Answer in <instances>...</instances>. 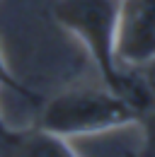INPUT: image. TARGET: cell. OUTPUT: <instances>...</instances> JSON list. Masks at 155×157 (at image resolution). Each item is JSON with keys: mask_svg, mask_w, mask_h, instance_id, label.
I'll return each mask as SVG.
<instances>
[{"mask_svg": "<svg viewBox=\"0 0 155 157\" xmlns=\"http://www.w3.org/2000/svg\"><path fill=\"white\" fill-rule=\"evenodd\" d=\"M54 20L61 29L80 41L95 63L102 85L121 99H129L136 82V70L116 58V17L119 0H56Z\"/></svg>", "mask_w": 155, "mask_h": 157, "instance_id": "obj_1", "label": "cell"}, {"mask_svg": "<svg viewBox=\"0 0 155 157\" xmlns=\"http://www.w3.org/2000/svg\"><path fill=\"white\" fill-rule=\"evenodd\" d=\"M39 109V126L68 140L141 123L138 111L107 85L63 90L51 99H44Z\"/></svg>", "mask_w": 155, "mask_h": 157, "instance_id": "obj_2", "label": "cell"}, {"mask_svg": "<svg viewBox=\"0 0 155 157\" xmlns=\"http://www.w3.org/2000/svg\"><path fill=\"white\" fill-rule=\"evenodd\" d=\"M155 56V0H119L116 58L138 68Z\"/></svg>", "mask_w": 155, "mask_h": 157, "instance_id": "obj_3", "label": "cell"}, {"mask_svg": "<svg viewBox=\"0 0 155 157\" xmlns=\"http://www.w3.org/2000/svg\"><path fill=\"white\" fill-rule=\"evenodd\" d=\"M0 155L10 157H75L70 140L58 133H51L41 126L34 128H15L12 138L0 145Z\"/></svg>", "mask_w": 155, "mask_h": 157, "instance_id": "obj_4", "label": "cell"}, {"mask_svg": "<svg viewBox=\"0 0 155 157\" xmlns=\"http://www.w3.org/2000/svg\"><path fill=\"white\" fill-rule=\"evenodd\" d=\"M0 87H2V90H10L12 94H17L19 99H24V101L32 104V106H41V104H44V97L39 94L37 90H32L29 85H24V82L10 70L7 60L2 56V48H0Z\"/></svg>", "mask_w": 155, "mask_h": 157, "instance_id": "obj_5", "label": "cell"}, {"mask_svg": "<svg viewBox=\"0 0 155 157\" xmlns=\"http://www.w3.org/2000/svg\"><path fill=\"white\" fill-rule=\"evenodd\" d=\"M143 131H145V155H155V106L141 116V123Z\"/></svg>", "mask_w": 155, "mask_h": 157, "instance_id": "obj_6", "label": "cell"}, {"mask_svg": "<svg viewBox=\"0 0 155 157\" xmlns=\"http://www.w3.org/2000/svg\"><path fill=\"white\" fill-rule=\"evenodd\" d=\"M138 70H141V75H143V80H145L148 90L153 92V97H155V56L150 60H145L143 65H138Z\"/></svg>", "mask_w": 155, "mask_h": 157, "instance_id": "obj_7", "label": "cell"}, {"mask_svg": "<svg viewBox=\"0 0 155 157\" xmlns=\"http://www.w3.org/2000/svg\"><path fill=\"white\" fill-rule=\"evenodd\" d=\"M12 133H15V126H10V123L5 121V116L0 114V145H5V143L12 138Z\"/></svg>", "mask_w": 155, "mask_h": 157, "instance_id": "obj_8", "label": "cell"}]
</instances>
